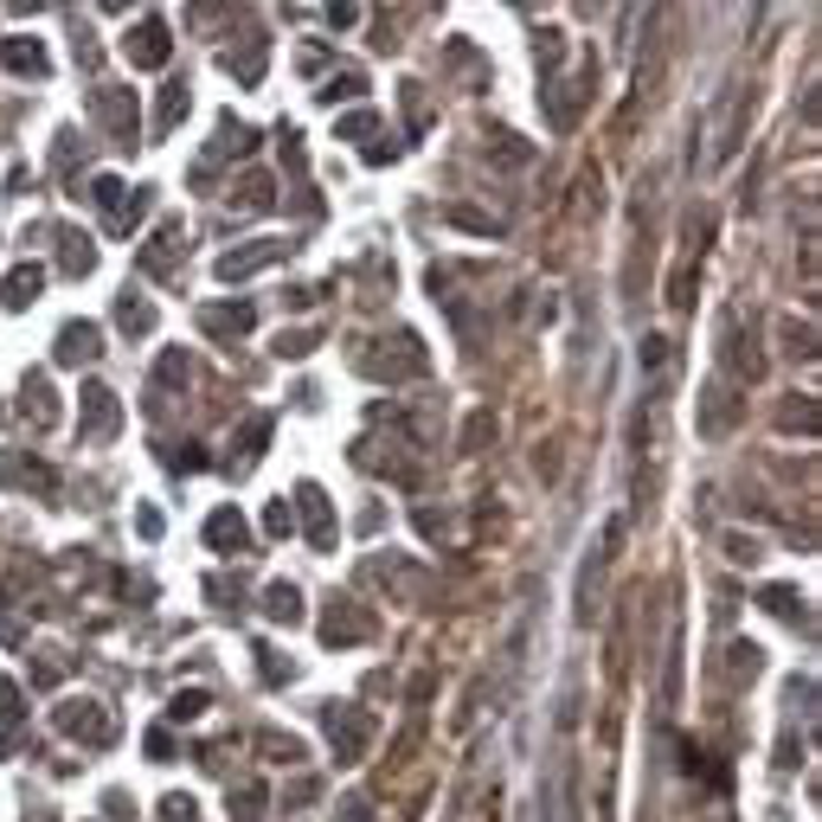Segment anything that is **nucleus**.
Instances as JSON below:
<instances>
[{"mask_svg": "<svg viewBox=\"0 0 822 822\" xmlns=\"http://www.w3.org/2000/svg\"><path fill=\"white\" fill-rule=\"evenodd\" d=\"M206 598H213V604H238V598H245V578H206Z\"/></svg>", "mask_w": 822, "mask_h": 822, "instance_id": "nucleus-51", "label": "nucleus"}, {"mask_svg": "<svg viewBox=\"0 0 822 822\" xmlns=\"http://www.w3.org/2000/svg\"><path fill=\"white\" fill-rule=\"evenodd\" d=\"M411 521H418V533H424V540H450V521H444V508H418Z\"/></svg>", "mask_w": 822, "mask_h": 822, "instance_id": "nucleus-48", "label": "nucleus"}, {"mask_svg": "<svg viewBox=\"0 0 822 822\" xmlns=\"http://www.w3.org/2000/svg\"><path fill=\"white\" fill-rule=\"evenodd\" d=\"M225 810H231V822H263V810H270V790L251 778V785H231L225 790Z\"/></svg>", "mask_w": 822, "mask_h": 822, "instance_id": "nucleus-31", "label": "nucleus"}, {"mask_svg": "<svg viewBox=\"0 0 822 822\" xmlns=\"http://www.w3.org/2000/svg\"><path fill=\"white\" fill-rule=\"evenodd\" d=\"M90 116L110 129L116 142H136V97H129V90H97V97H90Z\"/></svg>", "mask_w": 822, "mask_h": 822, "instance_id": "nucleus-19", "label": "nucleus"}, {"mask_svg": "<svg viewBox=\"0 0 822 822\" xmlns=\"http://www.w3.org/2000/svg\"><path fill=\"white\" fill-rule=\"evenodd\" d=\"M0 720H7V726L20 720V688H13V681H0Z\"/></svg>", "mask_w": 822, "mask_h": 822, "instance_id": "nucleus-57", "label": "nucleus"}, {"mask_svg": "<svg viewBox=\"0 0 822 822\" xmlns=\"http://www.w3.org/2000/svg\"><path fill=\"white\" fill-rule=\"evenodd\" d=\"M20 405H26V418H33L39 431H52V424H58V392H52V379H45V374L20 379Z\"/></svg>", "mask_w": 822, "mask_h": 822, "instance_id": "nucleus-22", "label": "nucleus"}, {"mask_svg": "<svg viewBox=\"0 0 822 822\" xmlns=\"http://www.w3.org/2000/svg\"><path fill=\"white\" fill-rule=\"evenodd\" d=\"M97 354H104V328H97V322H65V328H58V347H52L58 367H90Z\"/></svg>", "mask_w": 822, "mask_h": 822, "instance_id": "nucleus-16", "label": "nucleus"}, {"mask_svg": "<svg viewBox=\"0 0 822 822\" xmlns=\"http://www.w3.org/2000/svg\"><path fill=\"white\" fill-rule=\"evenodd\" d=\"M315 790H322L315 778H296V785H290V803H296V810H302V803H315Z\"/></svg>", "mask_w": 822, "mask_h": 822, "instance_id": "nucleus-58", "label": "nucleus"}, {"mask_svg": "<svg viewBox=\"0 0 822 822\" xmlns=\"http://www.w3.org/2000/svg\"><path fill=\"white\" fill-rule=\"evenodd\" d=\"M707 238H713V225H707V213L694 206V213H688V231H681V263L669 270V309L674 315H688V309L701 302V258H707Z\"/></svg>", "mask_w": 822, "mask_h": 822, "instance_id": "nucleus-3", "label": "nucleus"}, {"mask_svg": "<svg viewBox=\"0 0 822 822\" xmlns=\"http://www.w3.org/2000/svg\"><path fill=\"white\" fill-rule=\"evenodd\" d=\"M328 733H335V758H340V765H354L360 751L374 746V713H367V707H335V713H328Z\"/></svg>", "mask_w": 822, "mask_h": 822, "instance_id": "nucleus-10", "label": "nucleus"}, {"mask_svg": "<svg viewBox=\"0 0 822 822\" xmlns=\"http://www.w3.org/2000/svg\"><path fill=\"white\" fill-rule=\"evenodd\" d=\"M340 822H374V803L367 797H340Z\"/></svg>", "mask_w": 822, "mask_h": 822, "instance_id": "nucleus-55", "label": "nucleus"}, {"mask_svg": "<svg viewBox=\"0 0 822 822\" xmlns=\"http://www.w3.org/2000/svg\"><path fill=\"white\" fill-rule=\"evenodd\" d=\"M129 65H142V72H161L167 65V20L161 13H149V20H136V33H129Z\"/></svg>", "mask_w": 822, "mask_h": 822, "instance_id": "nucleus-17", "label": "nucleus"}, {"mask_svg": "<svg viewBox=\"0 0 822 822\" xmlns=\"http://www.w3.org/2000/svg\"><path fill=\"white\" fill-rule=\"evenodd\" d=\"M26 822H58V816H26Z\"/></svg>", "mask_w": 822, "mask_h": 822, "instance_id": "nucleus-60", "label": "nucleus"}, {"mask_svg": "<svg viewBox=\"0 0 822 822\" xmlns=\"http://www.w3.org/2000/svg\"><path fill=\"white\" fill-rule=\"evenodd\" d=\"M450 225L469 231V238H501V225L488 219V213H476V206H450Z\"/></svg>", "mask_w": 822, "mask_h": 822, "instance_id": "nucleus-39", "label": "nucleus"}, {"mask_svg": "<svg viewBox=\"0 0 822 822\" xmlns=\"http://www.w3.org/2000/svg\"><path fill=\"white\" fill-rule=\"evenodd\" d=\"M52 726H58L65 739H77V746H110L116 739L110 713L97 707V701H65V707L52 713Z\"/></svg>", "mask_w": 822, "mask_h": 822, "instance_id": "nucleus-8", "label": "nucleus"}, {"mask_svg": "<svg viewBox=\"0 0 822 822\" xmlns=\"http://www.w3.org/2000/svg\"><path fill=\"white\" fill-rule=\"evenodd\" d=\"M713 547H720V553H726V560H733V565H758V560H765V547H758L751 533H720Z\"/></svg>", "mask_w": 822, "mask_h": 822, "instance_id": "nucleus-38", "label": "nucleus"}, {"mask_svg": "<svg viewBox=\"0 0 822 822\" xmlns=\"http://www.w3.org/2000/svg\"><path fill=\"white\" fill-rule=\"evenodd\" d=\"M367 578L386 585V598H399V604H411L418 592H424V565L399 560V553H392V560H367Z\"/></svg>", "mask_w": 822, "mask_h": 822, "instance_id": "nucleus-13", "label": "nucleus"}, {"mask_svg": "<svg viewBox=\"0 0 822 822\" xmlns=\"http://www.w3.org/2000/svg\"><path fill=\"white\" fill-rule=\"evenodd\" d=\"M656 181L642 174L630 193V263H624V302L649 296V277H656Z\"/></svg>", "mask_w": 822, "mask_h": 822, "instance_id": "nucleus-1", "label": "nucleus"}, {"mask_svg": "<svg viewBox=\"0 0 822 822\" xmlns=\"http://www.w3.org/2000/svg\"><path fill=\"white\" fill-rule=\"evenodd\" d=\"M90 193H97V199L110 206V219H116V213H122V199H129V187H122L116 174H97V187H90Z\"/></svg>", "mask_w": 822, "mask_h": 822, "instance_id": "nucleus-47", "label": "nucleus"}, {"mask_svg": "<svg viewBox=\"0 0 822 822\" xmlns=\"http://www.w3.org/2000/svg\"><path fill=\"white\" fill-rule=\"evenodd\" d=\"M270 199H277V181H270V167H251L238 187H231V206H245V213H270Z\"/></svg>", "mask_w": 822, "mask_h": 822, "instance_id": "nucleus-29", "label": "nucleus"}, {"mask_svg": "<svg viewBox=\"0 0 822 822\" xmlns=\"http://www.w3.org/2000/svg\"><path fill=\"white\" fill-rule=\"evenodd\" d=\"M52 238H58V258H65V277H90V238H84L77 225H58Z\"/></svg>", "mask_w": 822, "mask_h": 822, "instance_id": "nucleus-33", "label": "nucleus"}, {"mask_svg": "<svg viewBox=\"0 0 822 822\" xmlns=\"http://www.w3.org/2000/svg\"><path fill=\"white\" fill-rule=\"evenodd\" d=\"M302 610H309V604H302L296 578H270V585H263V617H270V624H302Z\"/></svg>", "mask_w": 822, "mask_h": 822, "instance_id": "nucleus-23", "label": "nucleus"}, {"mask_svg": "<svg viewBox=\"0 0 822 822\" xmlns=\"http://www.w3.org/2000/svg\"><path fill=\"white\" fill-rule=\"evenodd\" d=\"M116 431H122V418H116V392L104 386V379H90V386H84V437H90V444H110Z\"/></svg>", "mask_w": 822, "mask_h": 822, "instance_id": "nucleus-15", "label": "nucleus"}, {"mask_svg": "<svg viewBox=\"0 0 822 822\" xmlns=\"http://www.w3.org/2000/svg\"><path fill=\"white\" fill-rule=\"evenodd\" d=\"M720 360H726V386H739V392L758 386L765 379V322L733 309L726 328H720Z\"/></svg>", "mask_w": 822, "mask_h": 822, "instance_id": "nucleus-2", "label": "nucleus"}, {"mask_svg": "<svg viewBox=\"0 0 822 822\" xmlns=\"http://www.w3.org/2000/svg\"><path fill=\"white\" fill-rule=\"evenodd\" d=\"M296 72L302 77H322V72H328V45H322V39H309V45L296 52Z\"/></svg>", "mask_w": 822, "mask_h": 822, "instance_id": "nucleus-46", "label": "nucleus"}, {"mask_svg": "<svg viewBox=\"0 0 822 822\" xmlns=\"http://www.w3.org/2000/svg\"><path fill=\"white\" fill-rule=\"evenodd\" d=\"M360 374L367 379H418L424 374V347H418L411 335H386L379 347H367Z\"/></svg>", "mask_w": 822, "mask_h": 822, "instance_id": "nucleus-5", "label": "nucleus"}, {"mask_svg": "<svg viewBox=\"0 0 822 822\" xmlns=\"http://www.w3.org/2000/svg\"><path fill=\"white\" fill-rule=\"evenodd\" d=\"M0 483L20 488V495H58V476L39 456H26V450H0Z\"/></svg>", "mask_w": 822, "mask_h": 822, "instance_id": "nucleus-11", "label": "nucleus"}, {"mask_svg": "<svg viewBox=\"0 0 822 822\" xmlns=\"http://www.w3.org/2000/svg\"><path fill=\"white\" fill-rule=\"evenodd\" d=\"M251 746H258V758H270V765H302V758H309V746L290 739V733H277V726L251 733Z\"/></svg>", "mask_w": 822, "mask_h": 822, "instance_id": "nucleus-30", "label": "nucleus"}, {"mask_svg": "<svg viewBox=\"0 0 822 822\" xmlns=\"http://www.w3.org/2000/svg\"><path fill=\"white\" fill-rule=\"evenodd\" d=\"M758 604H771V610H785L790 624H803V598H797V585H765Z\"/></svg>", "mask_w": 822, "mask_h": 822, "instance_id": "nucleus-41", "label": "nucleus"}, {"mask_svg": "<svg viewBox=\"0 0 822 822\" xmlns=\"http://www.w3.org/2000/svg\"><path fill=\"white\" fill-rule=\"evenodd\" d=\"M335 129H340V142H367L379 122H374V110H354V116H340Z\"/></svg>", "mask_w": 822, "mask_h": 822, "instance_id": "nucleus-45", "label": "nucleus"}, {"mask_svg": "<svg viewBox=\"0 0 822 822\" xmlns=\"http://www.w3.org/2000/svg\"><path fill=\"white\" fill-rule=\"evenodd\" d=\"M296 501H302V515H309V547H315V553H335L340 527H335V515H328V495H322V483H302Z\"/></svg>", "mask_w": 822, "mask_h": 822, "instance_id": "nucleus-18", "label": "nucleus"}, {"mask_svg": "<svg viewBox=\"0 0 822 822\" xmlns=\"http://www.w3.org/2000/svg\"><path fill=\"white\" fill-rule=\"evenodd\" d=\"M604 674H610V694L624 688V674H630V610H617V624H610V642H604Z\"/></svg>", "mask_w": 822, "mask_h": 822, "instance_id": "nucleus-26", "label": "nucleus"}, {"mask_svg": "<svg viewBox=\"0 0 822 822\" xmlns=\"http://www.w3.org/2000/svg\"><path fill=\"white\" fill-rule=\"evenodd\" d=\"M290 258V245L283 238H258V245H231L213 270H219V283H245V277H258V270H270V263Z\"/></svg>", "mask_w": 822, "mask_h": 822, "instance_id": "nucleus-9", "label": "nucleus"}, {"mask_svg": "<svg viewBox=\"0 0 822 822\" xmlns=\"http://www.w3.org/2000/svg\"><path fill=\"white\" fill-rule=\"evenodd\" d=\"M136 533H142V540H161V508H136Z\"/></svg>", "mask_w": 822, "mask_h": 822, "instance_id": "nucleus-56", "label": "nucleus"}, {"mask_svg": "<svg viewBox=\"0 0 822 822\" xmlns=\"http://www.w3.org/2000/svg\"><path fill=\"white\" fill-rule=\"evenodd\" d=\"M476 822H495V816H476Z\"/></svg>", "mask_w": 822, "mask_h": 822, "instance_id": "nucleus-61", "label": "nucleus"}, {"mask_svg": "<svg viewBox=\"0 0 822 822\" xmlns=\"http://www.w3.org/2000/svg\"><path fill=\"white\" fill-rule=\"evenodd\" d=\"M116 309H122V335H149L154 328V309H142V296H122Z\"/></svg>", "mask_w": 822, "mask_h": 822, "instance_id": "nucleus-43", "label": "nucleus"}, {"mask_svg": "<svg viewBox=\"0 0 822 822\" xmlns=\"http://www.w3.org/2000/svg\"><path fill=\"white\" fill-rule=\"evenodd\" d=\"M418 746H424V720H411L405 733H399V746L386 751V771H392V778H405V765L418 758Z\"/></svg>", "mask_w": 822, "mask_h": 822, "instance_id": "nucleus-35", "label": "nucleus"}, {"mask_svg": "<svg viewBox=\"0 0 822 822\" xmlns=\"http://www.w3.org/2000/svg\"><path fill=\"white\" fill-rule=\"evenodd\" d=\"M290 508H283V501H270V508H263V533H270V540H283V533H290Z\"/></svg>", "mask_w": 822, "mask_h": 822, "instance_id": "nucleus-52", "label": "nucleus"}, {"mask_svg": "<svg viewBox=\"0 0 822 822\" xmlns=\"http://www.w3.org/2000/svg\"><path fill=\"white\" fill-rule=\"evenodd\" d=\"M206 707H213V694H206V688H181V694L167 701V720H174V726H193Z\"/></svg>", "mask_w": 822, "mask_h": 822, "instance_id": "nucleus-36", "label": "nucleus"}, {"mask_svg": "<svg viewBox=\"0 0 822 822\" xmlns=\"http://www.w3.org/2000/svg\"><path fill=\"white\" fill-rule=\"evenodd\" d=\"M161 822H199V803H193L187 790H167L161 797Z\"/></svg>", "mask_w": 822, "mask_h": 822, "instance_id": "nucleus-44", "label": "nucleus"}, {"mask_svg": "<svg viewBox=\"0 0 822 822\" xmlns=\"http://www.w3.org/2000/svg\"><path fill=\"white\" fill-rule=\"evenodd\" d=\"M199 540H206L213 553H245V547H251V515H245V508H213L206 527H199Z\"/></svg>", "mask_w": 822, "mask_h": 822, "instance_id": "nucleus-12", "label": "nucleus"}, {"mask_svg": "<svg viewBox=\"0 0 822 822\" xmlns=\"http://www.w3.org/2000/svg\"><path fill=\"white\" fill-rule=\"evenodd\" d=\"M726 662H733V688H751V674H758V662H765V656H758V642H733V656H726Z\"/></svg>", "mask_w": 822, "mask_h": 822, "instance_id": "nucleus-40", "label": "nucleus"}, {"mask_svg": "<svg viewBox=\"0 0 822 822\" xmlns=\"http://www.w3.org/2000/svg\"><path fill=\"white\" fill-rule=\"evenodd\" d=\"M771 424H778V431H790V437H816V405H810L803 392H790V399H778Z\"/></svg>", "mask_w": 822, "mask_h": 822, "instance_id": "nucleus-28", "label": "nucleus"}, {"mask_svg": "<svg viewBox=\"0 0 822 822\" xmlns=\"http://www.w3.org/2000/svg\"><path fill=\"white\" fill-rule=\"evenodd\" d=\"M437 694V669H418V681H411V707H424Z\"/></svg>", "mask_w": 822, "mask_h": 822, "instance_id": "nucleus-54", "label": "nucleus"}, {"mask_svg": "<svg viewBox=\"0 0 822 822\" xmlns=\"http://www.w3.org/2000/svg\"><path fill=\"white\" fill-rule=\"evenodd\" d=\"M360 90H367V77L354 72V77H335V84H328L322 97H328V104H340V97H360Z\"/></svg>", "mask_w": 822, "mask_h": 822, "instance_id": "nucleus-53", "label": "nucleus"}, {"mask_svg": "<svg viewBox=\"0 0 822 822\" xmlns=\"http://www.w3.org/2000/svg\"><path fill=\"white\" fill-rule=\"evenodd\" d=\"M495 431H501V418L488 405H476L469 418H463V431H456V456H483L488 444H495Z\"/></svg>", "mask_w": 822, "mask_h": 822, "instance_id": "nucleus-27", "label": "nucleus"}, {"mask_svg": "<svg viewBox=\"0 0 822 822\" xmlns=\"http://www.w3.org/2000/svg\"><path fill=\"white\" fill-rule=\"evenodd\" d=\"M0 72H7V77H45V72H52V58H45L39 39L13 33V39H0Z\"/></svg>", "mask_w": 822, "mask_h": 822, "instance_id": "nucleus-20", "label": "nucleus"}, {"mask_svg": "<svg viewBox=\"0 0 822 822\" xmlns=\"http://www.w3.org/2000/svg\"><path fill=\"white\" fill-rule=\"evenodd\" d=\"M565 206H572V219H578V225H592L604 213V174H598V161H585V167L572 174V199H565Z\"/></svg>", "mask_w": 822, "mask_h": 822, "instance_id": "nucleus-21", "label": "nucleus"}, {"mask_svg": "<svg viewBox=\"0 0 822 822\" xmlns=\"http://www.w3.org/2000/svg\"><path fill=\"white\" fill-rule=\"evenodd\" d=\"M39 290H45V263H20V270L0 277V309H26Z\"/></svg>", "mask_w": 822, "mask_h": 822, "instance_id": "nucleus-25", "label": "nucleus"}, {"mask_svg": "<svg viewBox=\"0 0 822 822\" xmlns=\"http://www.w3.org/2000/svg\"><path fill=\"white\" fill-rule=\"evenodd\" d=\"M142 263H149L154 277H174V263H181V225L167 219L161 231H154V245L142 251Z\"/></svg>", "mask_w": 822, "mask_h": 822, "instance_id": "nucleus-32", "label": "nucleus"}, {"mask_svg": "<svg viewBox=\"0 0 822 822\" xmlns=\"http://www.w3.org/2000/svg\"><path fill=\"white\" fill-rule=\"evenodd\" d=\"M495 161L501 167H527V142L521 136H495Z\"/></svg>", "mask_w": 822, "mask_h": 822, "instance_id": "nucleus-49", "label": "nucleus"}, {"mask_svg": "<svg viewBox=\"0 0 822 822\" xmlns=\"http://www.w3.org/2000/svg\"><path fill=\"white\" fill-rule=\"evenodd\" d=\"M315 636H322L328 649H347V642H379V617H367L354 598H335V604H328V617L315 624Z\"/></svg>", "mask_w": 822, "mask_h": 822, "instance_id": "nucleus-6", "label": "nucleus"}, {"mask_svg": "<svg viewBox=\"0 0 822 822\" xmlns=\"http://www.w3.org/2000/svg\"><path fill=\"white\" fill-rule=\"evenodd\" d=\"M322 347V328H290V335H277V360H302V354H315Z\"/></svg>", "mask_w": 822, "mask_h": 822, "instance_id": "nucleus-37", "label": "nucleus"}, {"mask_svg": "<svg viewBox=\"0 0 822 822\" xmlns=\"http://www.w3.org/2000/svg\"><path fill=\"white\" fill-rule=\"evenodd\" d=\"M181 116H187V84L174 77V84H167V90L154 97V122H149V129H154V136H167V129H174Z\"/></svg>", "mask_w": 822, "mask_h": 822, "instance_id": "nucleus-34", "label": "nucleus"}, {"mask_svg": "<svg viewBox=\"0 0 822 822\" xmlns=\"http://www.w3.org/2000/svg\"><path fill=\"white\" fill-rule=\"evenodd\" d=\"M386 527V508H360V533H379Z\"/></svg>", "mask_w": 822, "mask_h": 822, "instance_id": "nucleus-59", "label": "nucleus"}, {"mask_svg": "<svg viewBox=\"0 0 822 822\" xmlns=\"http://www.w3.org/2000/svg\"><path fill=\"white\" fill-rule=\"evenodd\" d=\"M739 424H746V392L726 386V379L707 386V392H701V437H707V444H713V437H733Z\"/></svg>", "mask_w": 822, "mask_h": 822, "instance_id": "nucleus-7", "label": "nucleus"}, {"mask_svg": "<svg viewBox=\"0 0 822 822\" xmlns=\"http://www.w3.org/2000/svg\"><path fill=\"white\" fill-rule=\"evenodd\" d=\"M778 347H785L790 367H810L816 360V328L803 315H778Z\"/></svg>", "mask_w": 822, "mask_h": 822, "instance_id": "nucleus-24", "label": "nucleus"}, {"mask_svg": "<svg viewBox=\"0 0 822 822\" xmlns=\"http://www.w3.org/2000/svg\"><path fill=\"white\" fill-rule=\"evenodd\" d=\"M154 386H187V354H181V347H167V354L154 360Z\"/></svg>", "mask_w": 822, "mask_h": 822, "instance_id": "nucleus-42", "label": "nucleus"}, {"mask_svg": "<svg viewBox=\"0 0 822 822\" xmlns=\"http://www.w3.org/2000/svg\"><path fill=\"white\" fill-rule=\"evenodd\" d=\"M251 322H258L251 302H199V335H213V340L251 335Z\"/></svg>", "mask_w": 822, "mask_h": 822, "instance_id": "nucleus-14", "label": "nucleus"}, {"mask_svg": "<svg viewBox=\"0 0 822 822\" xmlns=\"http://www.w3.org/2000/svg\"><path fill=\"white\" fill-rule=\"evenodd\" d=\"M263 444H270V418H258V424H245V431H238V456H258Z\"/></svg>", "mask_w": 822, "mask_h": 822, "instance_id": "nucleus-50", "label": "nucleus"}, {"mask_svg": "<svg viewBox=\"0 0 822 822\" xmlns=\"http://www.w3.org/2000/svg\"><path fill=\"white\" fill-rule=\"evenodd\" d=\"M624 547V527H604V540L578 560V585H572V624H598V604H604V560Z\"/></svg>", "mask_w": 822, "mask_h": 822, "instance_id": "nucleus-4", "label": "nucleus"}]
</instances>
